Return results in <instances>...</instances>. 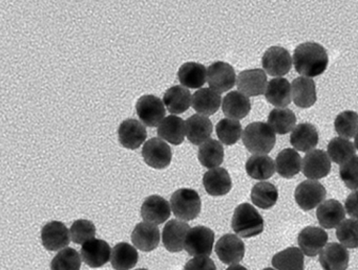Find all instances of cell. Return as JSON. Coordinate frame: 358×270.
<instances>
[{
	"mask_svg": "<svg viewBox=\"0 0 358 270\" xmlns=\"http://www.w3.org/2000/svg\"><path fill=\"white\" fill-rule=\"evenodd\" d=\"M222 98L211 88H201L192 96V107L199 114L208 117L215 114L222 104Z\"/></svg>",
	"mask_w": 358,
	"mask_h": 270,
	"instance_id": "31",
	"label": "cell"
},
{
	"mask_svg": "<svg viewBox=\"0 0 358 270\" xmlns=\"http://www.w3.org/2000/svg\"><path fill=\"white\" fill-rule=\"evenodd\" d=\"M242 140L249 152L266 155L275 146V132L268 123L255 121L245 128Z\"/></svg>",
	"mask_w": 358,
	"mask_h": 270,
	"instance_id": "2",
	"label": "cell"
},
{
	"mask_svg": "<svg viewBox=\"0 0 358 270\" xmlns=\"http://www.w3.org/2000/svg\"><path fill=\"white\" fill-rule=\"evenodd\" d=\"M231 226L234 232L242 238H252L263 232L265 222L255 207L242 203L234 211Z\"/></svg>",
	"mask_w": 358,
	"mask_h": 270,
	"instance_id": "3",
	"label": "cell"
},
{
	"mask_svg": "<svg viewBox=\"0 0 358 270\" xmlns=\"http://www.w3.org/2000/svg\"><path fill=\"white\" fill-rule=\"evenodd\" d=\"M265 96L270 104L278 108H285L292 100V87L288 80L275 77L268 83Z\"/></svg>",
	"mask_w": 358,
	"mask_h": 270,
	"instance_id": "27",
	"label": "cell"
},
{
	"mask_svg": "<svg viewBox=\"0 0 358 270\" xmlns=\"http://www.w3.org/2000/svg\"><path fill=\"white\" fill-rule=\"evenodd\" d=\"M339 242L348 248H358V220H343L336 230Z\"/></svg>",
	"mask_w": 358,
	"mask_h": 270,
	"instance_id": "44",
	"label": "cell"
},
{
	"mask_svg": "<svg viewBox=\"0 0 358 270\" xmlns=\"http://www.w3.org/2000/svg\"><path fill=\"white\" fill-rule=\"evenodd\" d=\"M350 255L348 249L339 243H328L320 255V265L324 270H347Z\"/></svg>",
	"mask_w": 358,
	"mask_h": 270,
	"instance_id": "20",
	"label": "cell"
},
{
	"mask_svg": "<svg viewBox=\"0 0 358 270\" xmlns=\"http://www.w3.org/2000/svg\"><path fill=\"white\" fill-rule=\"evenodd\" d=\"M293 60L290 52L282 46L268 48L262 58L264 70L271 77H282L291 70Z\"/></svg>",
	"mask_w": 358,
	"mask_h": 270,
	"instance_id": "7",
	"label": "cell"
},
{
	"mask_svg": "<svg viewBox=\"0 0 358 270\" xmlns=\"http://www.w3.org/2000/svg\"><path fill=\"white\" fill-rule=\"evenodd\" d=\"M144 161L154 169H165L169 167L173 158V152L169 144L161 138H150L142 149Z\"/></svg>",
	"mask_w": 358,
	"mask_h": 270,
	"instance_id": "10",
	"label": "cell"
},
{
	"mask_svg": "<svg viewBox=\"0 0 358 270\" xmlns=\"http://www.w3.org/2000/svg\"><path fill=\"white\" fill-rule=\"evenodd\" d=\"M276 172L284 178H292L301 172L303 160L294 149L287 148L278 153L275 159Z\"/></svg>",
	"mask_w": 358,
	"mask_h": 270,
	"instance_id": "33",
	"label": "cell"
},
{
	"mask_svg": "<svg viewBox=\"0 0 358 270\" xmlns=\"http://www.w3.org/2000/svg\"><path fill=\"white\" fill-rule=\"evenodd\" d=\"M112 257V249L106 241L93 239L81 247V257L87 266L99 268L106 265Z\"/></svg>",
	"mask_w": 358,
	"mask_h": 270,
	"instance_id": "15",
	"label": "cell"
},
{
	"mask_svg": "<svg viewBox=\"0 0 358 270\" xmlns=\"http://www.w3.org/2000/svg\"><path fill=\"white\" fill-rule=\"evenodd\" d=\"M334 128L339 137L350 140L357 135L358 113L351 110L343 111L335 119Z\"/></svg>",
	"mask_w": 358,
	"mask_h": 270,
	"instance_id": "41",
	"label": "cell"
},
{
	"mask_svg": "<svg viewBox=\"0 0 358 270\" xmlns=\"http://www.w3.org/2000/svg\"><path fill=\"white\" fill-rule=\"evenodd\" d=\"M139 255L137 249L129 243L121 242L112 249L110 263L115 270H129L137 265Z\"/></svg>",
	"mask_w": 358,
	"mask_h": 270,
	"instance_id": "34",
	"label": "cell"
},
{
	"mask_svg": "<svg viewBox=\"0 0 358 270\" xmlns=\"http://www.w3.org/2000/svg\"><path fill=\"white\" fill-rule=\"evenodd\" d=\"M184 270H217V267L210 257H196L186 263Z\"/></svg>",
	"mask_w": 358,
	"mask_h": 270,
	"instance_id": "47",
	"label": "cell"
},
{
	"mask_svg": "<svg viewBox=\"0 0 358 270\" xmlns=\"http://www.w3.org/2000/svg\"><path fill=\"white\" fill-rule=\"evenodd\" d=\"M171 207L173 215L185 222L196 219L200 215L202 202L196 190L180 188L171 196Z\"/></svg>",
	"mask_w": 358,
	"mask_h": 270,
	"instance_id": "4",
	"label": "cell"
},
{
	"mask_svg": "<svg viewBox=\"0 0 358 270\" xmlns=\"http://www.w3.org/2000/svg\"><path fill=\"white\" fill-rule=\"evenodd\" d=\"M140 121L148 127H157L165 119L164 103L158 96L146 94L141 96L136 104Z\"/></svg>",
	"mask_w": 358,
	"mask_h": 270,
	"instance_id": "8",
	"label": "cell"
},
{
	"mask_svg": "<svg viewBox=\"0 0 358 270\" xmlns=\"http://www.w3.org/2000/svg\"><path fill=\"white\" fill-rule=\"evenodd\" d=\"M316 217L322 228L332 230L338 227L339 224L345 220V211L339 201L329 199L318 207Z\"/></svg>",
	"mask_w": 358,
	"mask_h": 270,
	"instance_id": "24",
	"label": "cell"
},
{
	"mask_svg": "<svg viewBox=\"0 0 358 270\" xmlns=\"http://www.w3.org/2000/svg\"><path fill=\"white\" fill-rule=\"evenodd\" d=\"M354 138H355V140H354V146H355V148L358 150V133Z\"/></svg>",
	"mask_w": 358,
	"mask_h": 270,
	"instance_id": "50",
	"label": "cell"
},
{
	"mask_svg": "<svg viewBox=\"0 0 358 270\" xmlns=\"http://www.w3.org/2000/svg\"><path fill=\"white\" fill-rule=\"evenodd\" d=\"M159 137L166 140L169 144H181L186 134V123L183 119L177 115H169L165 117L158 126Z\"/></svg>",
	"mask_w": 358,
	"mask_h": 270,
	"instance_id": "26",
	"label": "cell"
},
{
	"mask_svg": "<svg viewBox=\"0 0 358 270\" xmlns=\"http://www.w3.org/2000/svg\"><path fill=\"white\" fill-rule=\"evenodd\" d=\"M238 77L236 75L234 67L226 62L217 61L207 68V82L209 87L223 93L234 87Z\"/></svg>",
	"mask_w": 358,
	"mask_h": 270,
	"instance_id": "9",
	"label": "cell"
},
{
	"mask_svg": "<svg viewBox=\"0 0 358 270\" xmlns=\"http://www.w3.org/2000/svg\"><path fill=\"white\" fill-rule=\"evenodd\" d=\"M81 261L78 251L66 247L60 250L51 262V270H80Z\"/></svg>",
	"mask_w": 358,
	"mask_h": 270,
	"instance_id": "43",
	"label": "cell"
},
{
	"mask_svg": "<svg viewBox=\"0 0 358 270\" xmlns=\"http://www.w3.org/2000/svg\"><path fill=\"white\" fill-rule=\"evenodd\" d=\"M199 160L207 169H217L224 161V148L217 140H209L200 146L198 152Z\"/></svg>",
	"mask_w": 358,
	"mask_h": 270,
	"instance_id": "37",
	"label": "cell"
},
{
	"mask_svg": "<svg viewBox=\"0 0 358 270\" xmlns=\"http://www.w3.org/2000/svg\"><path fill=\"white\" fill-rule=\"evenodd\" d=\"M224 114L231 119H242L249 114L251 103L248 96L240 91H231L225 96L222 103Z\"/></svg>",
	"mask_w": 358,
	"mask_h": 270,
	"instance_id": "28",
	"label": "cell"
},
{
	"mask_svg": "<svg viewBox=\"0 0 358 270\" xmlns=\"http://www.w3.org/2000/svg\"><path fill=\"white\" fill-rule=\"evenodd\" d=\"M41 241H43V247L47 250H62L70 244V230L62 222H49L41 230Z\"/></svg>",
	"mask_w": 358,
	"mask_h": 270,
	"instance_id": "11",
	"label": "cell"
},
{
	"mask_svg": "<svg viewBox=\"0 0 358 270\" xmlns=\"http://www.w3.org/2000/svg\"><path fill=\"white\" fill-rule=\"evenodd\" d=\"M318 132L315 126L309 123H301L294 128L290 136V142L301 152H310L318 144Z\"/></svg>",
	"mask_w": 358,
	"mask_h": 270,
	"instance_id": "30",
	"label": "cell"
},
{
	"mask_svg": "<svg viewBox=\"0 0 358 270\" xmlns=\"http://www.w3.org/2000/svg\"><path fill=\"white\" fill-rule=\"evenodd\" d=\"M186 136L194 146H202L209 140L213 131V125L210 119L204 115L194 114L185 121Z\"/></svg>",
	"mask_w": 358,
	"mask_h": 270,
	"instance_id": "22",
	"label": "cell"
},
{
	"mask_svg": "<svg viewBox=\"0 0 358 270\" xmlns=\"http://www.w3.org/2000/svg\"><path fill=\"white\" fill-rule=\"evenodd\" d=\"M236 85L238 91L245 96H261L267 89V75L261 68L247 69L238 73Z\"/></svg>",
	"mask_w": 358,
	"mask_h": 270,
	"instance_id": "14",
	"label": "cell"
},
{
	"mask_svg": "<svg viewBox=\"0 0 358 270\" xmlns=\"http://www.w3.org/2000/svg\"><path fill=\"white\" fill-rule=\"evenodd\" d=\"M171 203L158 195L148 197L141 207V216L144 221L155 225L164 223L171 217Z\"/></svg>",
	"mask_w": 358,
	"mask_h": 270,
	"instance_id": "17",
	"label": "cell"
},
{
	"mask_svg": "<svg viewBox=\"0 0 358 270\" xmlns=\"http://www.w3.org/2000/svg\"><path fill=\"white\" fill-rule=\"evenodd\" d=\"M326 196V188L317 180L309 179L301 182L294 192L295 201L303 211L315 209L324 202Z\"/></svg>",
	"mask_w": 358,
	"mask_h": 270,
	"instance_id": "6",
	"label": "cell"
},
{
	"mask_svg": "<svg viewBox=\"0 0 358 270\" xmlns=\"http://www.w3.org/2000/svg\"><path fill=\"white\" fill-rule=\"evenodd\" d=\"M271 263L278 270H305L303 253L297 247H289L276 253Z\"/></svg>",
	"mask_w": 358,
	"mask_h": 270,
	"instance_id": "36",
	"label": "cell"
},
{
	"mask_svg": "<svg viewBox=\"0 0 358 270\" xmlns=\"http://www.w3.org/2000/svg\"><path fill=\"white\" fill-rule=\"evenodd\" d=\"M291 87L293 100L299 108H310L317 100L315 83L310 77H296L293 80Z\"/></svg>",
	"mask_w": 358,
	"mask_h": 270,
	"instance_id": "25",
	"label": "cell"
},
{
	"mask_svg": "<svg viewBox=\"0 0 358 270\" xmlns=\"http://www.w3.org/2000/svg\"><path fill=\"white\" fill-rule=\"evenodd\" d=\"M339 176L348 188L358 190V156L352 157L341 165Z\"/></svg>",
	"mask_w": 358,
	"mask_h": 270,
	"instance_id": "46",
	"label": "cell"
},
{
	"mask_svg": "<svg viewBox=\"0 0 358 270\" xmlns=\"http://www.w3.org/2000/svg\"><path fill=\"white\" fill-rule=\"evenodd\" d=\"M215 253L224 264L236 265L244 257L245 244L236 234H224L215 244Z\"/></svg>",
	"mask_w": 358,
	"mask_h": 270,
	"instance_id": "12",
	"label": "cell"
},
{
	"mask_svg": "<svg viewBox=\"0 0 358 270\" xmlns=\"http://www.w3.org/2000/svg\"><path fill=\"white\" fill-rule=\"evenodd\" d=\"M205 190L210 196L219 197L231 190L232 181L227 170L224 167L209 170L203 176Z\"/></svg>",
	"mask_w": 358,
	"mask_h": 270,
	"instance_id": "23",
	"label": "cell"
},
{
	"mask_svg": "<svg viewBox=\"0 0 358 270\" xmlns=\"http://www.w3.org/2000/svg\"><path fill=\"white\" fill-rule=\"evenodd\" d=\"M160 230L155 224L148 222L138 223L131 232V241L136 248L150 253L160 244Z\"/></svg>",
	"mask_w": 358,
	"mask_h": 270,
	"instance_id": "21",
	"label": "cell"
},
{
	"mask_svg": "<svg viewBox=\"0 0 358 270\" xmlns=\"http://www.w3.org/2000/svg\"><path fill=\"white\" fill-rule=\"evenodd\" d=\"M226 270H248L244 266L240 265V264H236V265L229 266Z\"/></svg>",
	"mask_w": 358,
	"mask_h": 270,
	"instance_id": "49",
	"label": "cell"
},
{
	"mask_svg": "<svg viewBox=\"0 0 358 270\" xmlns=\"http://www.w3.org/2000/svg\"><path fill=\"white\" fill-rule=\"evenodd\" d=\"M345 209L350 217L358 220V190L351 193L345 199Z\"/></svg>",
	"mask_w": 358,
	"mask_h": 270,
	"instance_id": "48",
	"label": "cell"
},
{
	"mask_svg": "<svg viewBox=\"0 0 358 270\" xmlns=\"http://www.w3.org/2000/svg\"><path fill=\"white\" fill-rule=\"evenodd\" d=\"M297 242L303 255L310 257H316L326 247L328 234L324 232V228L307 226L299 232Z\"/></svg>",
	"mask_w": 358,
	"mask_h": 270,
	"instance_id": "13",
	"label": "cell"
},
{
	"mask_svg": "<svg viewBox=\"0 0 358 270\" xmlns=\"http://www.w3.org/2000/svg\"><path fill=\"white\" fill-rule=\"evenodd\" d=\"M329 57L326 48L315 42L299 44L293 54L295 70L306 77H317L328 67Z\"/></svg>",
	"mask_w": 358,
	"mask_h": 270,
	"instance_id": "1",
	"label": "cell"
},
{
	"mask_svg": "<svg viewBox=\"0 0 358 270\" xmlns=\"http://www.w3.org/2000/svg\"><path fill=\"white\" fill-rule=\"evenodd\" d=\"M215 232L206 226H194L186 236L184 248L192 257H208L213 253Z\"/></svg>",
	"mask_w": 358,
	"mask_h": 270,
	"instance_id": "5",
	"label": "cell"
},
{
	"mask_svg": "<svg viewBox=\"0 0 358 270\" xmlns=\"http://www.w3.org/2000/svg\"><path fill=\"white\" fill-rule=\"evenodd\" d=\"M268 125L275 133L284 135L293 131L296 125V117L290 109L276 108L270 111L268 117Z\"/></svg>",
	"mask_w": 358,
	"mask_h": 270,
	"instance_id": "38",
	"label": "cell"
},
{
	"mask_svg": "<svg viewBox=\"0 0 358 270\" xmlns=\"http://www.w3.org/2000/svg\"><path fill=\"white\" fill-rule=\"evenodd\" d=\"M246 172L253 179H269L275 173V161L268 155H252L247 160Z\"/></svg>",
	"mask_w": 358,
	"mask_h": 270,
	"instance_id": "35",
	"label": "cell"
},
{
	"mask_svg": "<svg viewBox=\"0 0 358 270\" xmlns=\"http://www.w3.org/2000/svg\"><path fill=\"white\" fill-rule=\"evenodd\" d=\"M135 270H148V269H144V268H140V269H135Z\"/></svg>",
	"mask_w": 358,
	"mask_h": 270,
	"instance_id": "52",
	"label": "cell"
},
{
	"mask_svg": "<svg viewBox=\"0 0 358 270\" xmlns=\"http://www.w3.org/2000/svg\"><path fill=\"white\" fill-rule=\"evenodd\" d=\"M331 171V160L328 153L322 150H312L303 159V173L311 180L322 179Z\"/></svg>",
	"mask_w": 358,
	"mask_h": 270,
	"instance_id": "16",
	"label": "cell"
},
{
	"mask_svg": "<svg viewBox=\"0 0 358 270\" xmlns=\"http://www.w3.org/2000/svg\"><path fill=\"white\" fill-rule=\"evenodd\" d=\"M190 230V226L186 222L179 220H169L165 224L162 232L163 245L171 253H180L185 245L186 236Z\"/></svg>",
	"mask_w": 358,
	"mask_h": 270,
	"instance_id": "18",
	"label": "cell"
},
{
	"mask_svg": "<svg viewBox=\"0 0 358 270\" xmlns=\"http://www.w3.org/2000/svg\"><path fill=\"white\" fill-rule=\"evenodd\" d=\"M263 270H275V269H273V268L267 267V268H265V269H263Z\"/></svg>",
	"mask_w": 358,
	"mask_h": 270,
	"instance_id": "51",
	"label": "cell"
},
{
	"mask_svg": "<svg viewBox=\"0 0 358 270\" xmlns=\"http://www.w3.org/2000/svg\"><path fill=\"white\" fill-rule=\"evenodd\" d=\"M163 103L169 112L181 114L189 109L192 104V96L187 88L183 86H173L166 90L163 96Z\"/></svg>",
	"mask_w": 358,
	"mask_h": 270,
	"instance_id": "29",
	"label": "cell"
},
{
	"mask_svg": "<svg viewBox=\"0 0 358 270\" xmlns=\"http://www.w3.org/2000/svg\"><path fill=\"white\" fill-rule=\"evenodd\" d=\"M355 146L347 138L335 137L329 142L328 155L333 163L343 165L355 156Z\"/></svg>",
	"mask_w": 358,
	"mask_h": 270,
	"instance_id": "40",
	"label": "cell"
},
{
	"mask_svg": "<svg viewBox=\"0 0 358 270\" xmlns=\"http://www.w3.org/2000/svg\"><path fill=\"white\" fill-rule=\"evenodd\" d=\"M148 137V132L141 121L135 119H127L121 123L118 129V138L124 148H139Z\"/></svg>",
	"mask_w": 358,
	"mask_h": 270,
	"instance_id": "19",
	"label": "cell"
},
{
	"mask_svg": "<svg viewBox=\"0 0 358 270\" xmlns=\"http://www.w3.org/2000/svg\"><path fill=\"white\" fill-rule=\"evenodd\" d=\"M215 131L224 144L231 146L236 144L242 136V125L236 119H223L217 123Z\"/></svg>",
	"mask_w": 358,
	"mask_h": 270,
	"instance_id": "42",
	"label": "cell"
},
{
	"mask_svg": "<svg viewBox=\"0 0 358 270\" xmlns=\"http://www.w3.org/2000/svg\"><path fill=\"white\" fill-rule=\"evenodd\" d=\"M178 77L183 87L196 89L206 83L207 69L200 63L187 62L180 67Z\"/></svg>",
	"mask_w": 358,
	"mask_h": 270,
	"instance_id": "32",
	"label": "cell"
},
{
	"mask_svg": "<svg viewBox=\"0 0 358 270\" xmlns=\"http://www.w3.org/2000/svg\"><path fill=\"white\" fill-rule=\"evenodd\" d=\"M278 199V190L273 183L259 182L251 190V200L259 209H271Z\"/></svg>",
	"mask_w": 358,
	"mask_h": 270,
	"instance_id": "39",
	"label": "cell"
},
{
	"mask_svg": "<svg viewBox=\"0 0 358 270\" xmlns=\"http://www.w3.org/2000/svg\"><path fill=\"white\" fill-rule=\"evenodd\" d=\"M71 239L76 244H85L87 241L93 240L96 236L95 224L89 220H76L71 226Z\"/></svg>",
	"mask_w": 358,
	"mask_h": 270,
	"instance_id": "45",
	"label": "cell"
}]
</instances>
